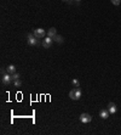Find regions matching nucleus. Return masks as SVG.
<instances>
[{"mask_svg":"<svg viewBox=\"0 0 121 135\" xmlns=\"http://www.w3.org/2000/svg\"><path fill=\"white\" fill-rule=\"evenodd\" d=\"M63 1H67V0H63Z\"/></svg>","mask_w":121,"mask_h":135,"instance_id":"obj_17","label":"nucleus"},{"mask_svg":"<svg viewBox=\"0 0 121 135\" xmlns=\"http://www.w3.org/2000/svg\"><path fill=\"white\" fill-rule=\"evenodd\" d=\"M108 111H109V113H115L116 111H118V108H116V105L114 104V102H109L108 104Z\"/></svg>","mask_w":121,"mask_h":135,"instance_id":"obj_8","label":"nucleus"},{"mask_svg":"<svg viewBox=\"0 0 121 135\" xmlns=\"http://www.w3.org/2000/svg\"><path fill=\"white\" fill-rule=\"evenodd\" d=\"M27 43L32 46H35V45H39V40L33 33H29V34H27Z\"/></svg>","mask_w":121,"mask_h":135,"instance_id":"obj_2","label":"nucleus"},{"mask_svg":"<svg viewBox=\"0 0 121 135\" xmlns=\"http://www.w3.org/2000/svg\"><path fill=\"white\" fill-rule=\"evenodd\" d=\"M112 1L113 5H115V6H118V5H120V1L121 0H110Z\"/></svg>","mask_w":121,"mask_h":135,"instance_id":"obj_14","label":"nucleus"},{"mask_svg":"<svg viewBox=\"0 0 121 135\" xmlns=\"http://www.w3.org/2000/svg\"><path fill=\"white\" fill-rule=\"evenodd\" d=\"M75 1H81V0H75Z\"/></svg>","mask_w":121,"mask_h":135,"instance_id":"obj_16","label":"nucleus"},{"mask_svg":"<svg viewBox=\"0 0 121 135\" xmlns=\"http://www.w3.org/2000/svg\"><path fill=\"white\" fill-rule=\"evenodd\" d=\"M81 95H82L81 90L78 89V88H74L73 90H70V92H69V98L72 100H75V101L81 99Z\"/></svg>","mask_w":121,"mask_h":135,"instance_id":"obj_1","label":"nucleus"},{"mask_svg":"<svg viewBox=\"0 0 121 135\" xmlns=\"http://www.w3.org/2000/svg\"><path fill=\"white\" fill-rule=\"evenodd\" d=\"M6 72L10 73V74L16 73V66H15V64H9V66L6 67Z\"/></svg>","mask_w":121,"mask_h":135,"instance_id":"obj_9","label":"nucleus"},{"mask_svg":"<svg viewBox=\"0 0 121 135\" xmlns=\"http://www.w3.org/2000/svg\"><path fill=\"white\" fill-rule=\"evenodd\" d=\"M21 84H22V83H21V80H19V79H17V80H15V85H16L17 88H18V86H21Z\"/></svg>","mask_w":121,"mask_h":135,"instance_id":"obj_15","label":"nucleus"},{"mask_svg":"<svg viewBox=\"0 0 121 135\" xmlns=\"http://www.w3.org/2000/svg\"><path fill=\"white\" fill-rule=\"evenodd\" d=\"M99 117L103 118V119H107V118L109 117V111H107V110H102V111L99 112Z\"/></svg>","mask_w":121,"mask_h":135,"instance_id":"obj_10","label":"nucleus"},{"mask_svg":"<svg viewBox=\"0 0 121 135\" xmlns=\"http://www.w3.org/2000/svg\"><path fill=\"white\" fill-rule=\"evenodd\" d=\"M33 34L37 36L38 39H42V38H45V36H46V32L42 28H37V29H34Z\"/></svg>","mask_w":121,"mask_h":135,"instance_id":"obj_3","label":"nucleus"},{"mask_svg":"<svg viewBox=\"0 0 121 135\" xmlns=\"http://www.w3.org/2000/svg\"><path fill=\"white\" fill-rule=\"evenodd\" d=\"M1 82H2V84L4 85H9L12 80V77H11V74L10 73H5V74H2V78H1Z\"/></svg>","mask_w":121,"mask_h":135,"instance_id":"obj_4","label":"nucleus"},{"mask_svg":"<svg viewBox=\"0 0 121 135\" xmlns=\"http://www.w3.org/2000/svg\"><path fill=\"white\" fill-rule=\"evenodd\" d=\"M80 120H81L82 123H90V122L92 120V117H91V114H88V113H81V114H80Z\"/></svg>","mask_w":121,"mask_h":135,"instance_id":"obj_6","label":"nucleus"},{"mask_svg":"<svg viewBox=\"0 0 121 135\" xmlns=\"http://www.w3.org/2000/svg\"><path fill=\"white\" fill-rule=\"evenodd\" d=\"M53 40H55L56 43H58V44H62V43L64 42V38L62 36H59V34H57V36L53 38Z\"/></svg>","mask_w":121,"mask_h":135,"instance_id":"obj_11","label":"nucleus"},{"mask_svg":"<svg viewBox=\"0 0 121 135\" xmlns=\"http://www.w3.org/2000/svg\"><path fill=\"white\" fill-rule=\"evenodd\" d=\"M11 77H12V80H13V82L17 80V79H19V74L17 72L13 73V74H11Z\"/></svg>","mask_w":121,"mask_h":135,"instance_id":"obj_13","label":"nucleus"},{"mask_svg":"<svg viewBox=\"0 0 121 135\" xmlns=\"http://www.w3.org/2000/svg\"><path fill=\"white\" fill-rule=\"evenodd\" d=\"M72 84L74 85L75 88H79V86H80V82L78 80V79H73V80H72Z\"/></svg>","mask_w":121,"mask_h":135,"instance_id":"obj_12","label":"nucleus"},{"mask_svg":"<svg viewBox=\"0 0 121 135\" xmlns=\"http://www.w3.org/2000/svg\"><path fill=\"white\" fill-rule=\"evenodd\" d=\"M57 36V29L55 27H51L48 30H47V36H50V38H55V36Z\"/></svg>","mask_w":121,"mask_h":135,"instance_id":"obj_7","label":"nucleus"},{"mask_svg":"<svg viewBox=\"0 0 121 135\" xmlns=\"http://www.w3.org/2000/svg\"><path fill=\"white\" fill-rule=\"evenodd\" d=\"M52 42H53V39H52V38L46 36L45 39H42V43H41V45H42L45 49H50V48H51V45H52Z\"/></svg>","mask_w":121,"mask_h":135,"instance_id":"obj_5","label":"nucleus"}]
</instances>
